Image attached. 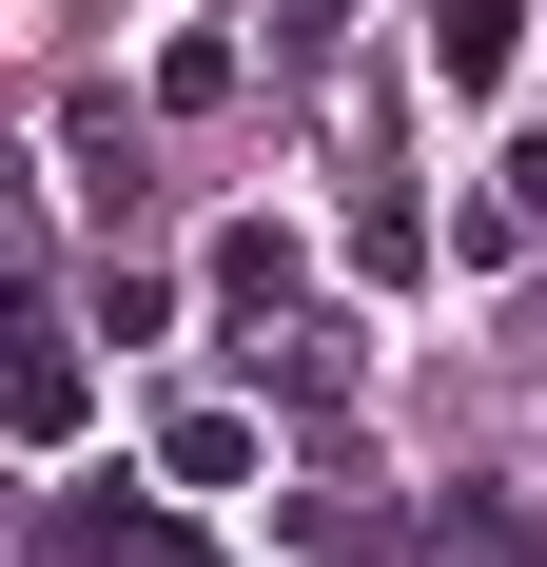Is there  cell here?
Instances as JSON below:
<instances>
[{
  "instance_id": "1",
  "label": "cell",
  "mask_w": 547,
  "mask_h": 567,
  "mask_svg": "<svg viewBox=\"0 0 547 567\" xmlns=\"http://www.w3.org/2000/svg\"><path fill=\"white\" fill-rule=\"evenodd\" d=\"M0 411H20V451H79V411H99V372L59 333H0Z\"/></svg>"
},
{
  "instance_id": "2",
  "label": "cell",
  "mask_w": 547,
  "mask_h": 567,
  "mask_svg": "<svg viewBox=\"0 0 547 567\" xmlns=\"http://www.w3.org/2000/svg\"><path fill=\"white\" fill-rule=\"evenodd\" d=\"M528 59V0H431V99H508Z\"/></svg>"
},
{
  "instance_id": "3",
  "label": "cell",
  "mask_w": 547,
  "mask_h": 567,
  "mask_svg": "<svg viewBox=\"0 0 547 567\" xmlns=\"http://www.w3.org/2000/svg\"><path fill=\"white\" fill-rule=\"evenodd\" d=\"M59 176H79L99 216H137V117H117V99H59Z\"/></svg>"
},
{
  "instance_id": "4",
  "label": "cell",
  "mask_w": 547,
  "mask_h": 567,
  "mask_svg": "<svg viewBox=\"0 0 547 567\" xmlns=\"http://www.w3.org/2000/svg\"><path fill=\"white\" fill-rule=\"evenodd\" d=\"M157 470H176V489H255V411H176Z\"/></svg>"
},
{
  "instance_id": "5",
  "label": "cell",
  "mask_w": 547,
  "mask_h": 567,
  "mask_svg": "<svg viewBox=\"0 0 547 567\" xmlns=\"http://www.w3.org/2000/svg\"><path fill=\"white\" fill-rule=\"evenodd\" d=\"M216 293H235V313H293V235L235 216V235H216Z\"/></svg>"
},
{
  "instance_id": "6",
  "label": "cell",
  "mask_w": 547,
  "mask_h": 567,
  "mask_svg": "<svg viewBox=\"0 0 547 567\" xmlns=\"http://www.w3.org/2000/svg\"><path fill=\"white\" fill-rule=\"evenodd\" d=\"M528 235H547V137L489 176V196H469V255H528Z\"/></svg>"
}]
</instances>
